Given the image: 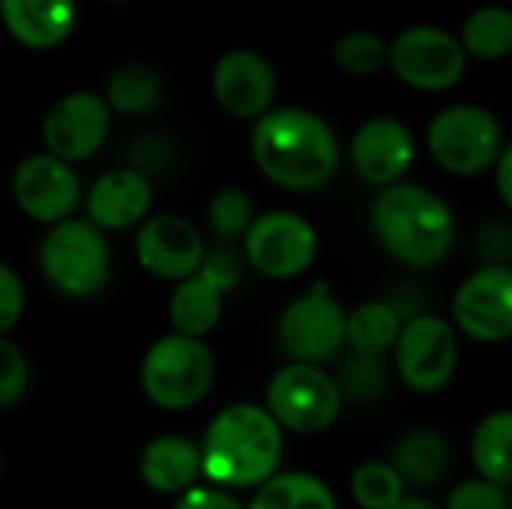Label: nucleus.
Instances as JSON below:
<instances>
[{
	"label": "nucleus",
	"mask_w": 512,
	"mask_h": 509,
	"mask_svg": "<svg viewBox=\"0 0 512 509\" xmlns=\"http://www.w3.org/2000/svg\"><path fill=\"white\" fill-rule=\"evenodd\" d=\"M258 171L285 189H321L339 168L333 129L306 108H276L258 117L252 132Z\"/></svg>",
	"instance_id": "1"
},
{
	"label": "nucleus",
	"mask_w": 512,
	"mask_h": 509,
	"mask_svg": "<svg viewBox=\"0 0 512 509\" xmlns=\"http://www.w3.org/2000/svg\"><path fill=\"white\" fill-rule=\"evenodd\" d=\"M282 426L261 405H231L216 414L201 444V474L228 489H255L276 477Z\"/></svg>",
	"instance_id": "2"
},
{
	"label": "nucleus",
	"mask_w": 512,
	"mask_h": 509,
	"mask_svg": "<svg viewBox=\"0 0 512 509\" xmlns=\"http://www.w3.org/2000/svg\"><path fill=\"white\" fill-rule=\"evenodd\" d=\"M369 225L378 243L414 270L438 267L456 240V222L447 201L414 183L387 186L369 210Z\"/></svg>",
	"instance_id": "3"
},
{
	"label": "nucleus",
	"mask_w": 512,
	"mask_h": 509,
	"mask_svg": "<svg viewBox=\"0 0 512 509\" xmlns=\"http://www.w3.org/2000/svg\"><path fill=\"white\" fill-rule=\"evenodd\" d=\"M39 270L54 291L87 300L111 279V249L105 234L87 219H66L48 228L39 243Z\"/></svg>",
	"instance_id": "4"
},
{
	"label": "nucleus",
	"mask_w": 512,
	"mask_h": 509,
	"mask_svg": "<svg viewBox=\"0 0 512 509\" xmlns=\"http://www.w3.org/2000/svg\"><path fill=\"white\" fill-rule=\"evenodd\" d=\"M216 381V357L204 339L162 336L141 360V390L165 411L195 408Z\"/></svg>",
	"instance_id": "5"
},
{
	"label": "nucleus",
	"mask_w": 512,
	"mask_h": 509,
	"mask_svg": "<svg viewBox=\"0 0 512 509\" xmlns=\"http://www.w3.org/2000/svg\"><path fill=\"white\" fill-rule=\"evenodd\" d=\"M348 315L330 294L327 282H315L306 294L291 300L276 324V342L294 363H324L345 345Z\"/></svg>",
	"instance_id": "6"
},
{
	"label": "nucleus",
	"mask_w": 512,
	"mask_h": 509,
	"mask_svg": "<svg viewBox=\"0 0 512 509\" xmlns=\"http://www.w3.org/2000/svg\"><path fill=\"white\" fill-rule=\"evenodd\" d=\"M270 417L297 435H318L333 426L342 411V396L336 381L309 363H288L279 369L267 387Z\"/></svg>",
	"instance_id": "7"
},
{
	"label": "nucleus",
	"mask_w": 512,
	"mask_h": 509,
	"mask_svg": "<svg viewBox=\"0 0 512 509\" xmlns=\"http://www.w3.org/2000/svg\"><path fill=\"white\" fill-rule=\"evenodd\" d=\"M501 123L480 105H453L429 126V150L450 174H480L501 156Z\"/></svg>",
	"instance_id": "8"
},
{
	"label": "nucleus",
	"mask_w": 512,
	"mask_h": 509,
	"mask_svg": "<svg viewBox=\"0 0 512 509\" xmlns=\"http://www.w3.org/2000/svg\"><path fill=\"white\" fill-rule=\"evenodd\" d=\"M243 249L258 273L270 279H294L312 267L318 255V234L303 216L273 210L255 216L243 234Z\"/></svg>",
	"instance_id": "9"
},
{
	"label": "nucleus",
	"mask_w": 512,
	"mask_h": 509,
	"mask_svg": "<svg viewBox=\"0 0 512 509\" xmlns=\"http://www.w3.org/2000/svg\"><path fill=\"white\" fill-rule=\"evenodd\" d=\"M387 63L408 87L429 93L459 84L468 66L462 42L438 27H408L399 33L390 45Z\"/></svg>",
	"instance_id": "10"
},
{
	"label": "nucleus",
	"mask_w": 512,
	"mask_h": 509,
	"mask_svg": "<svg viewBox=\"0 0 512 509\" xmlns=\"http://www.w3.org/2000/svg\"><path fill=\"white\" fill-rule=\"evenodd\" d=\"M459 363L453 327L435 315L408 321L396 342V369L414 393H438L450 384Z\"/></svg>",
	"instance_id": "11"
},
{
	"label": "nucleus",
	"mask_w": 512,
	"mask_h": 509,
	"mask_svg": "<svg viewBox=\"0 0 512 509\" xmlns=\"http://www.w3.org/2000/svg\"><path fill=\"white\" fill-rule=\"evenodd\" d=\"M111 132V108L105 96L75 90L57 99L42 120V141L51 156L63 162L90 159Z\"/></svg>",
	"instance_id": "12"
},
{
	"label": "nucleus",
	"mask_w": 512,
	"mask_h": 509,
	"mask_svg": "<svg viewBox=\"0 0 512 509\" xmlns=\"http://www.w3.org/2000/svg\"><path fill=\"white\" fill-rule=\"evenodd\" d=\"M12 198L24 216L42 225H57L72 219L81 201V180L69 162L51 153H33L18 162L12 174Z\"/></svg>",
	"instance_id": "13"
},
{
	"label": "nucleus",
	"mask_w": 512,
	"mask_h": 509,
	"mask_svg": "<svg viewBox=\"0 0 512 509\" xmlns=\"http://www.w3.org/2000/svg\"><path fill=\"white\" fill-rule=\"evenodd\" d=\"M135 258L150 276L183 282L201 270L207 249L201 231L189 219L177 213H159L141 222L135 237Z\"/></svg>",
	"instance_id": "14"
},
{
	"label": "nucleus",
	"mask_w": 512,
	"mask_h": 509,
	"mask_svg": "<svg viewBox=\"0 0 512 509\" xmlns=\"http://www.w3.org/2000/svg\"><path fill=\"white\" fill-rule=\"evenodd\" d=\"M456 324L477 342H504L512 336V270L480 267L453 297Z\"/></svg>",
	"instance_id": "15"
},
{
	"label": "nucleus",
	"mask_w": 512,
	"mask_h": 509,
	"mask_svg": "<svg viewBox=\"0 0 512 509\" xmlns=\"http://www.w3.org/2000/svg\"><path fill=\"white\" fill-rule=\"evenodd\" d=\"M213 96L231 117H264L276 96V72L264 54L234 48L213 66Z\"/></svg>",
	"instance_id": "16"
},
{
	"label": "nucleus",
	"mask_w": 512,
	"mask_h": 509,
	"mask_svg": "<svg viewBox=\"0 0 512 509\" xmlns=\"http://www.w3.org/2000/svg\"><path fill=\"white\" fill-rule=\"evenodd\" d=\"M414 162L411 132L390 117L369 120L351 141V165L372 186H393Z\"/></svg>",
	"instance_id": "17"
},
{
	"label": "nucleus",
	"mask_w": 512,
	"mask_h": 509,
	"mask_svg": "<svg viewBox=\"0 0 512 509\" xmlns=\"http://www.w3.org/2000/svg\"><path fill=\"white\" fill-rule=\"evenodd\" d=\"M87 222L99 231H126L147 219L153 204L150 180L132 168L105 171L87 192Z\"/></svg>",
	"instance_id": "18"
},
{
	"label": "nucleus",
	"mask_w": 512,
	"mask_h": 509,
	"mask_svg": "<svg viewBox=\"0 0 512 509\" xmlns=\"http://www.w3.org/2000/svg\"><path fill=\"white\" fill-rule=\"evenodd\" d=\"M0 18L15 42L48 51L63 45L78 21L75 0H0Z\"/></svg>",
	"instance_id": "19"
},
{
	"label": "nucleus",
	"mask_w": 512,
	"mask_h": 509,
	"mask_svg": "<svg viewBox=\"0 0 512 509\" xmlns=\"http://www.w3.org/2000/svg\"><path fill=\"white\" fill-rule=\"evenodd\" d=\"M138 471L147 489L159 495H183L195 489L201 474V447L183 435H159L141 450Z\"/></svg>",
	"instance_id": "20"
},
{
	"label": "nucleus",
	"mask_w": 512,
	"mask_h": 509,
	"mask_svg": "<svg viewBox=\"0 0 512 509\" xmlns=\"http://www.w3.org/2000/svg\"><path fill=\"white\" fill-rule=\"evenodd\" d=\"M225 294L228 291L207 270H198L195 276L177 282L168 300V315L174 330L189 339H204L207 333H213L222 318Z\"/></svg>",
	"instance_id": "21"
},
{
	"label": "nucleus",
	"mask_w": 512,
	"mask_h": 509,
	"mask_svg": "<svg viewBox=\"0 0 512 509\" xmlns=\"http://www.w3.org/2000/svg\"><path fill=\"white\" fill-rule=\"evenodd\" d=\"M396 474L405 486L432 489L438 486L450 471V447L441 432L435 429H411L393 444L390 456Z\"/></svg>",
	"instance_id": "22"
},
{
	"label": "nucleus",
	"mask_w": 512,
	"mask_h": 509,
	"mask_svg": "<svg viewBox=\"0 0 512 509\" xmlns=\"http://www.w3.org/2000/svg\"><path fill=\"white\" fill-rule=\"evenodd\" d=\"M471 459L483 480L510 486L512 483V411L489 414L474 438H471Z\"/></svg>",
	"instance_id": "23"
},
{
	"label": "nucleus",
	"mask_w": 512,
	"mask_h": 509,
	"mask_svg": "<svg viewBox=\"0 0 512 509\" xmlns=\"http://www.w3.org/2000/svg\"><path fill=\"white\" fill-rule=\"evenodd\" d=\"M402 318L387 306L384 300L363 303L348 315V330L345 342L354 348V354L363 357H384L390 348H396L399 333H402Z\"/></svg>",
	"instance_id": "24"
},
{
	"label": "nucleus",
	"mask_w": 512,
	"mask_h": 509,
	"mask_svg": "<svg viewBox=\"0 0 512 509\" xmlns=\"http://www.w3.org/2000/svg\"><path fill=\"white\" fill-rule=\"evenodd\" d=\"M249 509H336V498L330 486L312 474H276L264 486H258V495L252 498Z\"/></svg>",
	"instance_id": "25"
},
{
	"label": "nucleus",
	"mask_w": 512,
	"mask_h": 509,
	"mask_svg": "<svg viewBox=\"0 0 512 509\" xmlns=\"http://www.w3.org/2000/svg\"><path fill=\"white\" fill-rule=\"evenodd\" d=\"M162 99V81L153 66L147 63H126L108 78L105 102L111 114L141 117L150 114Z\"/></svg>",
	"instance_id": "26"
},
{
	"label": "nucleus",
	"mask_w": 512,
	"mask_h": 509,
	"mask_svg": "<svg viewBox=\"0 0 512 509\" xmlns=\"http://www.w3.org/2000/svg\"><path fill=\"white\" fill-rule=\"evenodd\" d=\"M336 387H339V396L348 399L351 405L369 408V405H378L387 396V390H390V369H387L384 357L354 354V357H348L339 366Z\"/></svg>",
	"instance_id": "27"
},
{
	"label": "nucleus",
	"mask_w": 512,
	"mask_h": 509,
	"mask_svg": "<svg viewBox=\"0 0 512 509\" xmlns=\"http://www.w3.org/2000/svg\"><path fill=\"white\" fill-rule=\"evenodd\" d=\"M462 48L483 60H498L512 51V12L504 6L477 9L462 27Z\"/></svg>",
	"instance_id": "28"
},
{
	"label": "nucleus",
	"mask_w": 512,
	"mask_h": 509,
	"mask_svg": "<svg viewBox=\"0 0 512 509\" xmlns=\"http://www.w3.org/2000/svg\"><path fill=\"white\" fill-rule=\"evenodd\" d=\"M351 495L363 509H393L405 501V483L390 462H366L351 477Z\"/></svg>",
	"instance_id": "29"
},
{
	"label": "nucleus",
	"mask_w": 512,
	"mask_h": 509,
	"mask_svg": "<svg viewBox=\"0 0 512 509\" xmlns=\"http://www.w3.org/2000/svg\"><path fill=\"white\" fill-rule=\"evenodd\" d=\"M336 63L345 69V72H354V75H372L378 72L384 63H387V54H390V45L375 36V33H366V30H357V33H345L336 48Z\"/></svg>",
	"instance_id": "30"
},
{
	"label": "nucleus",
	"mask_w": 512,
	"mask_h": 509,
	"mask_svg": "<svg viewBox=\"0 0 512 509\" xmlns=\"http://www.w3.org/2000/svg\"><path fill=\"white\" fill-rule=\"evenodd\" d=\"M207 219H210V228L219 234V237H240L249 231V225L255 222V207H252V198L243 192V189H222L210 198L207 204Z\"/></svg>",
	"instance_id": "31"
},
{
	"label": "nucleus",
	"mask_w": 512,
	"mask_h": 509,
	"mask_svg": "<svg viewBox=\"0 0 512 509\" xmlns=\"http://www.w3.org/2000/svg\"><path fill=\"white\" fill-rule=\"evenodd\" d=\"M30 384V363L27 354L12 342V339H0V411L12 408L24 399Z\"/></svg>",
	"instance_id": "32"
},
{
	"label": "nucleus",
	"mask_w": 512,
	"mask_h": 509,
	"mask_svg": "<svg viewBox=\"0 0 512 509\" xmlns=\"http://www.w3.org/2000/svg\"><path fill=\"white\" fill-rule=\"evenodd\" d=\"M474 255L483 267H510L512 225L507 219H486L474 234Z\"/></svg>",
	"instance_id": "33"
},
{
	"label": "nucleus",
	"mask_w": 512,
	"mask_h": 509,
	"mask_svg": "<svg viewBox=\"0 0 512 509\" xmlns=\"http://www.w3.org/2000/svg\"><path fill=\"white\" fill-rule=\"evenodd\" d=\"M447 509H510V498L504 486L480 477V480L459 483L447 498Z\"/></svg>",
	"instance_id": "34"
},
{
	"label": "nucleus",
	"mask_w": 512,
	"mask_h": 509,
	"mask_svg": "<svg viewBox=\"0 0 512 509\" xmlns=\"http://www.w3.org/2000/svg\"><path fill=\"white\" fill-rule=\"evenodd\" d=\"M24 306H27V294H24L21 276L9 264L0 261V339L18 327Z\"/></svg>",
	"instance_id": "35"
},
{
	"label": "nucleus",
	"mask_w": 512,
	"mask_h": 509,
	"mask_svg": "<svg viewBox=\"0 0 512 509\" xmlns=\"http://www.w3.org/2000/svg\"><path fill=\"white\" fill-rule=\"evenodd\" d=\"M384 303L393 306V312L402 318V324H408L420 315H429V294H426V288H420L414 282H396L387 291Z\"/></svg>",
	"instance_id": "36"
},
{
	"label": "nucleus",
	"mask_w": 512,
	"mask_h": 509,
	"mask_svg": "<svg viewBox=\"0 0 512 509\" xmlns=\"http://www.w3.org/2000/svg\"><path fill=\"white\" fill-rule=\"evenodd\" d=\"M174 509H246L234 495L222 492V489H207V486H195L189 492L180 495V501Z\"/></svg>",
	"instance_id": "37"
},
{
	"label": "nucleus",
	"mask_w": 512,
	"mask_h": 509,
	"mask_svg": "<svg viewBox=\"0 0 512 509\" xmlns=\"http://www.w3.org/2000/svg\"><path fill=\"white\" fill-rule=\"evenodd\" d=\"M498 192L512 210V144L501 150L498 156Z\"/></svg>",
	"instance_id": "38"
},
{
	"label": "nucleus",
	"mask_w": 512,
	"mask_h": 509,
	"mask_svg": "<svg viewBox=\"0 0 512 509\" xmlns=\"http://www.w3.org/2000/svg\"><path fill=\"white\" fill-rule=\"evenodd\" d=\"M393 509H438L435 504H429V501H420V498H405L399 507Z\"/></svg>",
	"instance_id": "39"
},
{
	"label": "nucleus",
	"mask_w": 512,
	"mask_h": 509,
	"mask_svg": "<svg viewBox=\"0 0 512 509\" xmlns=\"http://www.w3.org/2000/svg\"><path fill=\"white\" fill-rule=\"evenodd\" d=\"M108 3H123V0H108Z\"/></svg>",
	"instance_id": "40"
},
{
	"label": "nucleus",
	"mask_w": 512,
	"mask_h": 509,
	"mask_svg": "<svg viewBox=\"0 0 512 509\" xmlns=\"http://www.w3.org/2000/svg\"><path fill=\"white\" fill-rule=\"evenodd\" d=\"M0 471H3V456H0Z\"/></svg>",
	"instance_id": "41"
},
{
	"label": "nucleus",
	"mask_w": 512,
	"mask_h": 509,
	"mask_svg": "<svg viewBox=\"0 0 512 509\" xmlns=\"http://www.w3.org/2000/svg\"><path fill=\"white\" fill-rule=\"evenodd\" d=\"M510 509H512V498H510Z\"/></svg>",
	"instance_id": "42"
}]
</instances>
